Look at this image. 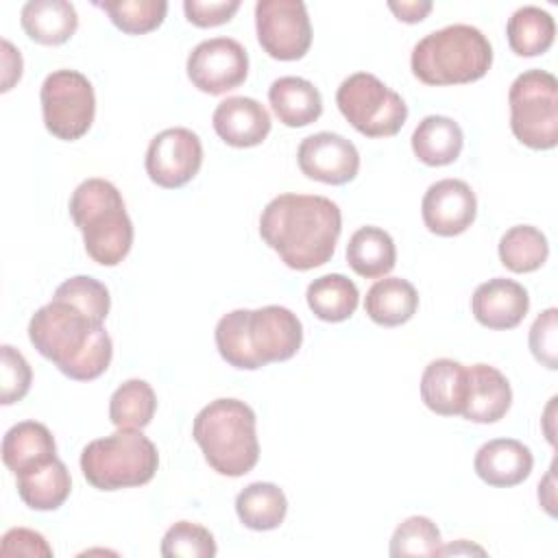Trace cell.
<instances>
[{
    "instance_id": "6da1fadb",
    "label": "cell",
    "mask_w": 558,
    "mask_h": 558,
    "mask_svg": "<svg viewBox=\"0 0 558 558\" xmlns=\"http://www.w3.org/2000/svg\"><path fill=\"white\" fill-rule=\"evenodd\" d=\"M340 231V207L318 194H279L259 216L262 240L292 270H312L327 264Z\"/></svg>"
},
{
    "instance_id": "7a4b0ae2",
    "label": "cell",
    "mask_w": 558,
    "mask_h": 558,
    "mask_svg": "<svg viewBox=\"0 0 558 558\" xmlns=\"http://www.w3.org/2000/svg\"><path fill=\"white\" fill-rule=\"evenodd\" d=\"M28 340L39 355L76 381L100 377L113 357V342L105 325L57 296L31 316Z\"/></svg>"
},
{
    "instance_id": "3957f363",
    "label": "cell",
    "mask_w": 558,
    "mask_h": 558,
    "mask_svg": "<svg viewBox=\"0 0 558 558\" xmlns=\"http://www.w3.org/2000/svg\"><path fill=\"white\" fill-rule=\"evenodd\" d=\"M214 340L229 366L257 371L270 362L294 357L303 342V325L283 305L233 310L218 320Z\"/></svg>"
},
{
    "instance_id": "277c9868",
    "label": "cell",
    "mask_w": 558,
    "mask_h": 558,
    "mask_svg": "<svg viewBox=\"0 0 558 558\" xmlns=\"http://www.w3.org/2000/svg\"><path fill=\"white\" fill-rule=\"evenodd\" d=\"M192 436L205 462L220 475L242 477L259 460L257 416L240 399H216L194 418Z\"/></svg>"
},
{
    "instance_id": "5b68a950",
    "label": "cell",
    "mask_w": 558,
    "mask_h": 558,
    "mask_svg": "<svg viewBox=\"0 0 558 558\" xmlns=\"http://www.w3.org/2000/svg\"><path fill=\"white\" fill-rule=\"evenodd\" d=\"M493 65L488 37L471 24H451L416 41L410 68L425 85H464L480 81Z\"/></svg>"
},
{
    "instance_id": "8992f818",
    "label": "cell",
    "mask_w": 558,
    "mask_h": 558,
    "mask_svg": "<svg viewBox=\"0 0 558 558\" xmlns=\"http://www.w3.org/2000/svg\"><path fill=\"white\" fill-rule=\"evenodd\" d=\"M70 216L83 233L87 255L100 266H118L133 246V222L120 190L105 179H85L72 192Z\"/></svg>"
},
{
    "instance_id": "52a82bcc",
    "label": "cell",
    "mask_w": 558,
    "mask_h": 558,
    "mask_svg": "<svg viewBox=\"0 0 558 558\" xmlns=\"http://www.w3.org/2000/svg\"><path fill=\"white\" fill-rule=\"evenodd\" d=\"M159 466L157 447L142 429H118L87 442L81 471L98 490H120L148 484Z\"/></svg>"
},
{
    "instance_id": "ba28073f",
    "label": "cell",
    "mask_w": 558,
    "mask_h": 558,
    "mask_svg": "<svg viewBox=\"0 0 558 558\" xmlns=\"http://www.w3.org/2000/svg\"><path fill=\"white\" fill-rule=\"evenodd\" d=\"M512 135L532 150L558 144V81L545 70H525L508 92Z\"/></svg>"
},
{
    "instance_id": "9c48e42d",
    "label": "cell",
    "mask_w": 558,
    "mask_h": 558,
    "mask_svg": "<svg viewBox=\"0 0 558 558\" xmlns=\"http://www.w3.org/2000/svg\"><path fill=\"white\" fill-rule=\"evenodd\" d=\"M336 105L344 120L366 137H392L408 120L403 98L371 72L347 76L336 92Z\"/></svg>"
},
{
    "instance_id": "30bf717a",
    "label": "cell",
    "mask_w": 558,
    "mask_h": 558,
    "mask_svg": "<svg viewBox=\"0 0 558 558\" xmlns=\"http://www.w3.org/2000/svg\"><path fill=\"white\" fill-rule=\"evenodd\" d=\"M41 116L48 133L57 140H81L96 116V94L85 74L76 70L50 72L39 92Z\"/></svg>"
},
{
    "instance_id": "8fae6325",
    "label": "cell",
    "mask_w": 558,
    "mask_h": 558,
    "mask_svg": "<svg viewBox=\"0 0 558 558\" xmlns=\"http://www.w3.org/2000/svg\"><path fill=\"white\" fill-rule=\"evenodd\" d=\"M255 31L264 52L277 61H299L312 46V24L301 0H259Z\"/></svg>"
},
{
    "instance_id": "7c38bea8",
    "label": "cell",
    "mask_w": 558,
    "mask_h": 558,
    "mask_svg": "<svg viewBox=\"0 0 558 558\" xmlns=\"http://www.w3.org/2000/svg\"><path fill=\"white\" fill-rule=\"evenodd\" d=\"M192 85L209 96L240 87L248 74V54L231 37H211L196 44L185 63Z\"/></svg>"
},
{
    "instance_id": "4fadbf2b",
    "label": "cell",
    "mask_w": 558,
    "mask_h": 558,
    "mask_svg": "<svg viewBox=\"0 0 558 558\" xmlns=\"http://www.w3.org/2000/svg\"><path fill=\"white\" fill-rule=\"evenodd\" d=\"M144 166L155 185L163 190L183 187L203 166L201 137L185 126L166 129L150 140Z\"/></svg>"
},
{
    "instance_id": "5bb4252c",
    "label": "cell",
    "mask_w": 558,
    "mask_h": 558,
    "mask_svg": "<svg viewBox=\"0 0 558 558\" xmlns=\"http://www.w3.org/2000/svg\"><path fill=\"white\" fill-rule=\"evenodd\" d=\"M296 163L307 179L327 185H344L357 177L360 153L344 135L320 131L301 140Z\"/></svg>"
},
{
    "instance_id": "9a60e30c",
    "label": "cell",
    "mask_w": 558,
    "mask_h": 558,
    "mask_svg": "<svg viewBox=\"0 0 558 558\" xmlns=\"http://www.w3.org/2000/svg\"><path fill=\"white\" fill-rule=\"evenodd\" d=\"M421 216L427 231L440 238L464 233L477 216V198L462 179H440L432 183L421 201Z\"/></svg>"
},
{
    "instance_id": "2e32d148",
    "label": "cell",
    "mask_w": 558,
    "mask_h": 558,
    "mask_svg": "<svg viewBox=\"0 0 558 558\" xmlns=\"http://www.w3.org/2000/svg\"><path fill=\"white\" fill-rule=\"evenodd\" d=\"M471 310L480 325L495 331H506L521 325L530 310V296L519 281L495 277L475 288Z\"/></svg>"
},
{
    "instance_id": "e0dca14e",
    "label": "cell",
    "mask_w": 558,
    "mask_h": 558,
    "mask_svg": "<svg viewBox=\"0 0 558 558\" xmlns=\"http://www.w3.org/2000/svg\"><path fill=\"white\" fill-rule=\"evenodd\" d=\"M211 124L216 135L233 148H251L262 144L272 126L264 105L248 96H231L218 102Z\"/></svg>"
},
{
    "instance_id": "ac0fdd59",
    "label": "cell",
    "mask_w": 558,
    "mask_h": 558,
    "mask_svg": "<svg viewBox=\"0 0 558 558\" xmlns=\"http://www.w3.org/2000/svg\"><path fill=\"white\" fill-rule=\"evenodd\" d=\"M534 456L527 445L517 438H495L484 442L473 460V469L482 482L495 488H510L527 480Z\"/></svg>"
},
{
    "instance_id": "d6986e66",
    "label": "cell",
    "mask_w": 558,
    "mask_h": 558,
    "mask_svg": "<svg viewBox=\"0 0 558 558\" xmlns=\"http://www.w3.org/2000/svg\"><path fill=\"white\" fill-rule=\"evenodd\" d=\"M512 403L508 377L490 364L469 366V390L462 416L471 423H497L506 416Z\"/></svg>"
},
{
    "instance_id": "ffe728a7",
    "label": "cell",
    "mask_w": 558,
    "mask_h": 558,
    "mask_svg": "<svg viewBox=\"0 0 558 558\" xmlns=\"http://www.w3.org/2000/svg\"><path fill=\"white\" fill-rule=\"evenodd\" d=\"M466 390L469 366L456 360L438 357L429 362L421 375V399L432 412L440 416L462 414Z\"/></svg>"
},
{
    "instance_id": "44dd1931",
    "label": "cell",
    "mask_w": 558,
    "mask_h": 558,
    "mask_svg": "<svg viewBox=\"0 0 558 558\" xmlns=\"http://www.w3.org/2000/svg\"><path fill=\"white\" fill-rule=\"evenodd\" d=\"M57 458V445L50 429L37 421H22L9 427L2 438V462L20 475Z\"/></svg>"
},
{
    "instance_id": "7402d4cb",
    "label": "cell",
    "mask_w": 558,
    "mask_h": 558,
    "mask_svg": "<svg viewBox=\"0 0 558 558\" xmlns=\"http://www.w3.org/2000/svg\"><path fill=\"white\" fill-rule=\"evenodd\" d=\"M268 102L281 124L301 129L316 122L323 113L320 92L301 76H279L268 87Z\"/></svg>"
},
{
    "instance_id": "603a6c76",
    "label": "cell",
    "mask_w": 558,
    "mask_h": 558,
    "mask_svg": "<svg viewBox=\"0 0 558 558\" xmlns=\"http://www.w3.org/2000/svg\"><path fill=\"white\" fill-rule=\"evenodd\" d=\"M20 24L24 33L41 46H61L78 28V15L65 0H31L22 7Z\"/></svg>"
},
{
    "instance_id": "cb8c5ba5",
    "label": "cell",
    "mask_w": 558,
    "mask_h": 558,
    "mask_svg": "<svg viewBox=\"0 0 558 558\" xmlns=\"http://www.w3.org/2000/svg\"><path fill=\"white\" fill-rule=\"evenodd\" d=\"M464 146V133L453 118L427 116L412 133V153L432 168L453 163Z\"/></svg>"
},
{
    "instance_id": "d4e9b609",
    "label": "cell",
    "mask_w": 558,
    "mask_h": 558,
    "mask_svg": "<svg viewBox=\"0 0 558 558\" xmlns=\"http://www.w3.org/2000/svg\"><path fill=\"white\" fill-rule=\"evenodd\" d=\"M418 310L416 288L401 277L377 279L364 299V312L381 327H399Z\"/></svg>"
},
{
    "instance_id": "484cf974",
    "label": "cell",
    "mask_w": 558,
    "mask_h": 558,
    "mask_svg": "<svg viewBox=\"0 0 558 558\" xmlns=\"http://www.w3.org/2000/svg\"><path fill=\"white\" fill-rule=\"evenodd\" d=\"M347 264L364 279L386 277L397 264V246L388 231L379 227H360L347 244Z\"/></svg>"
},
{
    "instance_id": "4316f807",
    "label": "cell",
    "mask_w": 558,
    "mask_h": 558,
    "mask_svg": "<svg viewBox=\"0 0 558 558\" xmlns=\"http://www.w3.org/2000/svg\"><path fill=\"white\" fill-rule=\"evenodd\" d=\"M17 477V495L33 510H57L72 490L68 466L54 458L41 466L24 471Z\"/></svg>"
},
{
    "instance_id": "83f0119b",
    "label": "cell",
    "mask_w": 558,
    "mask_h": 558,
    "mask_svg": "<svg viewBox=\"0 0 558 558\" xmlns=\"http://www.w3.org/2000/svg\"><path fill=\"white\" fill-rule=\"evenodd\" d=\"M235 512L244 527L268 532L283 523L288 514V499L277 484L253 482L238 493Z\"/></svg>"
},
{
    "instance_id": "f1b7e54d",
    "label": "cell",
    "mask_w": 558,
    "mask_h": 558,
    "mask_svg": "<svg viewBox=\"0 0 558 558\" xmlns=\"http://www.w3.org/2000/svg\"><path fill=\"white\" fill-rule=\"evenodd\" d=\"M305 299L307 307L314 312L316 318L325 323H342L351 318L353 312L357 310L360 292L349 277L331 272L314 279L307 286Z\"/></svg>"
},
{
    "instance_id": "f546056e",
    "label": "cell",
    "mask_w": 558,
    "mask_h": 558,
    "mask_svg": "<svg viewBox=\"0 0 558 558\" xmlns=\"http://www.w3.org/2000/svg\"><path fill=\"white\" fill-rule=\"evenodd\" d=\"M506 37L514 54L538 57L551 48L556 37V22L545 9L527 4L508 17Z\"/></svg>"
},
{
    "instance_id": "4dcf8cb0",
    "label": "cell",
    "mask_w": 558,
    "mask_h": 558,
    "mask_svg": "<svg viewBox=\"0 0 558 558\" xmlns=\"http://www.w3.org/2000/svg\"><path fill=\"white\" fill-rule=\"evenodd\" d=\"M499 259L512 272H534L549 257L545 233L532 225L510 227L499 240Z\"/></svg>"
},
{
    "instance_id": "1f68e13d",
    "label": "cell",
    "mask_w": 558,
    "mask_h": 558,
    "mask_svg": "<svg viewBox=\"0 0 558 558\" xmlns=\"http://www.w3.org/2000/svg\"><path fill=\"white\" fill-rule=\"evenodd\" d=\"M157 410V397L148 381L126 379L109 399V418L118 429H144Z\"/></svg>"
},
{
    "instance_id": "d6a6232c",
    "label": "cell",
    "mask_w": 558,
    "mask_h": 558,
    "mask_svg": "<svg viewBox=\"0 0 558 558\" xmlns=\"http://www.w3.org/2000/svg\"><path fill=\"white\" fill-rule=\"evenodd\" d=\"M96 7L126 35H146L155 31L168 13L166 0H105L96 2Z\"/></svg>"
},
{
    "instance_id": "836d02e7",
    "label": "cell",
    "mask_w": 558,
    "mask_h": 558,
    "mask_svg": "<svg viewBox=\"0 0 558 558\" xmlns=\"http://www.w3.org/2000/svg\"><path fill=\"white\" fill-rule=\"evenodd\" d=\"M440 530L429 517H408L397 525L390 538V556H438L440 551Z\"/></svg>"
},
{
    "instance_id": "e575fe53",
    "label": "cell",
    "mask_w": 558,
    "mask_h": 558,
    "mask_svg": "<svg viewBox=\"0 0 558 558\" xmlns=\"http://www.w3.org/2000/svg\"><path fill=\"white\" fill-rule=\"evenodd\" d=\"M216 551L214 534L192 521H177L161 538L163 558H214Z\"/></svg>"
},
{
    "instance_id": "d590c367",
    "label": "cell",
    "mask_w": 558,
    "mask_h": 558,
    "mask_svg": "<svg viewBox=\"0 0 558 558\" xmlns=\"http://www.w3.org/2000/svg\"><path fill=\"white\" fill-rule=\"evenodd\" d=\"M52 296L81 307L83 312H87L89 316H94L100 323H105L109 307H111V296H109L107 286L89 275H76V277L65 279L54 290Z\"/></svg>"
},
{
    "instance_id": "8d00e7d4",
    "label": "cell",
    "mask_w": 558,
    "mask_h": 558,
    "mask_svg": "<svg viewBox=\"0 0 558 558\" xmlns=\"http://www.w3.org/2000/svg\"><path fill=\"white\" fill-rule=\"evenodd\" d=\"M33 371L26 357L11 344L0 347V403L11 405L22 401L31 390Z\"/></svg>"
},
{
    "instance_id": "74e56055",
    "label": "cell",
    "mask_w": 558,
    "mask_h": 558,
    "mask_svg": "<svg viewBox=\"0 0 558 558\" xmlns=\"http://www.w3.org/2000/svg\"><path fill=\"white\" fill-rule=\"evenodd\" d=\"M530 351L538 364L549 371L558 368V310L547 307L530 327Z\"/></svg>"
},
{
    "instance_id": "f35d334b",
    "label": "cell",
    "mask_w": 558,
    "mask_h": 558,
    "mask_svg": "<svg viewBox=\"0 0 558 558\" xmlns=\"http://www.w3.org/2000/svg\"><path fill=\"white\" fill-rule=\"evenodd\" d=\"M240 9V0H185L183 11L190 24L198 28H214L227 24Z\"/></svg>"
},
{
    "instance_id": "ab89813d",
    "label": "cell",
    "mask_w": 558,
    "mask_h": 558,
    "mask_svg": "<svg viewBox=\"0 0 558 558\" xmlns=\"http://www.w3.org/2000/svg\"><path fill=\"white\" fill-rule=\"evenodd\" d=\"M0 556L9 558V556H26V558H50L52 556V547L48 545V541L28 527H11L0 543Z\"/></svg>"
},
{
    "instance_id": "60d3db41",
    "label": "cell",
    "mask_w": 558,
    "mask_h": 558,
    "mask_svg": "<svg viewBox=\"0 0 558 558\" xmlns=\"http://www.w3.org/2000/svg\"><path fill=\"white\" fill-rule=\"evenodd\" d=\"M2 87L0 92H9L22 78V54L13 48L9 39H2Z\"/></svg>"
},
{
    "instance_id": "b9f144b4",
    "label": "cell",
    "mask_w": 558,
    "mask_h": 558,
    "mask_svg": "<svg viewBox=\"0 0 558 558\" xmlns=\"http://www.w3.org/2000/svg\"><path fill=\"white\" fill-rule=\"evenodd\" d=\"M388 9L395 13L397 20L405 22V24H416L421 20L427 17V13L432 11V2L427 0H403V2H388Z\"/></svg>"
},
{
    "instance_id": "7bdbcfd3",
    "label": "cell",
    "mask_w": 558,
    "mask_h": 558,
    "mask_svg": "<svg viewBox=\"0 0 558 558\" xmlns=\"http://www.w3.org/2000/svg\"><path fill=\"white\" fill-rule=\"evenodd\" d=\"M554 466H556V462H551L549 473L538 484V501L547 510V514H551V517H556V510H554V506H556V497H554Z\"/></svg>"
},
{
    "instance_id": "ee69618b",
    "label": "cell",
    "mask_w": 558,
    "mask_h": 558,
    "mask_svg": "<svg viewBox=\"0 0 558 558\" xmlns=\"http://www.w3.org/2000/svg\"><path fill=\"white\" fill-rule=\"evenodd\" d=\"M471 551H477V554H484L482 547H475V545H466V541H458V545H449V547H440L438 556H447V554H471Z\"/></svg>"
}]
</instances>
